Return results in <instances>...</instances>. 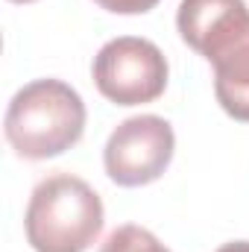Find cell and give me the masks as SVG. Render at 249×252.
Listing matches in <instances>:
<instances>
[{
	"label": "cell",
	"instance_id": "7",
	"mask_svg": "<svg viewBox=\"0 0 249 252\" xmlns=\"http://www.w3.org/2000/svg\"><path fill=\"white\" fill-rule=\"evenodd\" d=\"M94 3L115 15H144L158 6V0H94Z\"/></svg>",
	"mask_w": 249,
	"mask_h": 252
},
{
	"label": "cell",
	"instance_id": "3",
	"mask_svg": "<svg viewBox=\"0 0 249 252\" xmlns=\"http://www.w3.org/2000/svg\"><path fill=\"white\" fill-rule=\"evenodd\" d=\"M24 229L35 252H85L103 232V199L85 179L53 173L32 190Z\"/></svg>",
	"mask_w": 249,
	"mask_h": 252
},
{
	"label": "cell",
	"instance_id": "2",
	"mask_svg": "<svg viewBox=\"0 0 249 252\" xmlns=\"http://www.w3.org/2000/svg\"><path fill=\"white\" fill-rule=\"evenodd\" d=\"M3 132L21 158H56L82 138L85 103L62 79H35L12 97Z\"/></svg>",
	"mask_w": 249,
	"mask_h": 252
},
{
	"label": "cell",
	"instance_id": "1",
	"mask_svg": "<svg viewBox=\"0 0 249 252\" xmlns=\"http://www.w3.org/2000/svg\"><path fill=\"white\" fill-rule=\"evenodd\" d=\"M179 35L214 67V94L223 112L249 124V6L244 0H182Z\"/></svg>",
	"mask_w": 249,
	"mask_h": 252
},
{
	"label": "cell",
	"instance_id": "9",
	"mask_svg": "<svg viewBox=\"0 0 249 252\" xmlns=\"http://www.w3.org/2000/svg\"><path fill=\"white\" fill-rule=\"evenodd\" d=\"M12 3H32V0H12Z\"/></svg>",
	"mask_w": 249,
	"mask_h": 252
},
{
	"label": "cell",
	"instance_id": "8",
	"mask_svg": "<svg viewBox=\"0 0 249 252\" xmlns=\"http://www.w3.org/2000/svg\"><path fill=\"white\" fill-rule=\"evenodd\" d=\"M217 252H249V241H232V244H223Z\"/></svg>",
	"mask_w": 249,
	"mask_h": 252
},
{
	"label": "cell",
	"instance_id": "4",
	"mask_svg": "<svg viewBox=\"0 0 249 252\" xmlns=\"http://www.w3.org/2000/svg\"><path fill=\"white\" fill-rule=\"evenodd\" d=\"M94 85L115 106H144L164 94L167 59L164 53L138 35H121L100 47L94 56Z\"/></svg>",
	"mask_w": 249,
	"mask_h": 252
},
{
	"label": "cell",
	"instance_id": "6",
	"mask_svg": "<svg viewBox=\"0 0 249 252\" xmlns=\"http://www.w3.org/2000/svg\"><path fill=\"white\" fill-rule=\"evenodd\" d=\"M100 252H170V250L150 229L126 223V226H118L106 238V244L100 247Z\"/></svg>",
	"mask_w": 249,
	"mask_h": 252
},
{
	"label": "cell",
	"instance_id": "5",
	"mask_svg": "<svg viewBox=\"0 0 249 252\" xmlns=\"http://www.w3.org/2000/svg\"><path fill=\"white\" fill-rule=\"evenodd\" d=\"M176 135L158 115H138L118 126L103 150V164L121 188H141L156 182L173 161Z\"/></svg>",
	"mask_w": 249,
	"mask_h": 252
}]
</instances>
